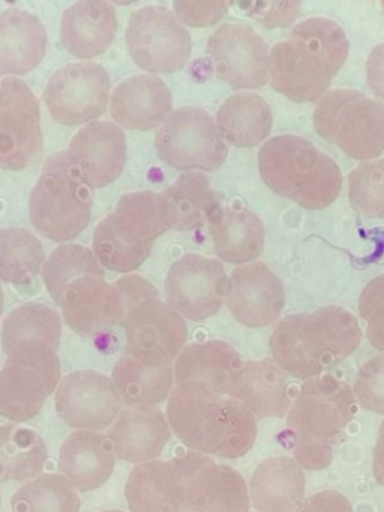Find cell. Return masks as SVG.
<instances>
[{"mask_svg": "<svg viewBox=\"0 0 384 512\" xmlns=\"http://www.w3.org/2000/svg\"><path fill=\"white\" fill-rule=\"evenodd\" d=\"M348 52L350 43L338 23L324 17L303 20L270 50V85L294 103L318 101Z\"/></svg>", "mask_w": 384, "mask_h": 512, "instance_id": "obj_1", "label": "cell"}, {"mask_svg": "<svg viewBox=\"0 0 384 512\" xmlns=\"http://www.w3.org/2000/svg\"><path fill=\"white\" fill-rule=\"evenodd\" d=\"M360 341L356 317L345 308L327 305L279 320L270 335V350L285 374L305 380L347 359Z\"/></svg>", "mask_w": 384, "mask_h": 512, "instance_id": "obj_2", "label": "cell"}, {"mask_svg": "<svg viewBox=\"0 0 384 512\" xmlns=\"http://www.w3.org/2000/svg\"><path fill=\"white\" fill-rule=\"evenodd\" d=\"M167 416L180 442L204 455L243 457L257 437V419L240 401L201 386L176 385Z\"/></svg>", "mask_w": 384, "mask_h": 512, "instance_id": "obj_3", "label": "cell"}, {"mask_svg": "<svg viewBox=\"0 0 384 512\" xmlns=\"http://www.w3.org/2000/svg\"><path fill=\"white\" fill-rule=\"evenodd\" d=\"M258 170L270 190L302 208H327L341 193L338 164L296 134L267 140L258 151Z\"/></svg>", "mask_w": 384, "mask_h": 512, "instance_id": "obj_4", "label": "cell"}, {"mask_svg": "<svg viewBox=\"0 0 384 512\" xmlns=\"http://www.w3.org/2000/svg\"><path fill=\"white\" fill-rule=\"evenodd\" d=\"M354 415L356 400L347 383L332 376L303 383L287 415L297 463L306 470L329 467L333 448L341 442Z\"/></svg>", "mask_w": 384, "mask_h": 512, "instance_id": "obj_5", "label": "cell"}, {"mask_svg": "<svg viewBox=\"0 0 384 512\" xmlns=\"http://www.w3.org/2000/svg\"><path fill=\"white\" fill-rule=\"evenodd\" d=\"M92 190L69 169L65 152L51 155L29 199L30 223L53 242L77 238L92 218Z\"/></svg>", "mask_w": 384, "mask_h": 512, "instance_id": "obj_6", "label": "cell"}, {"mask_svg": "<svg viewBox=\"0 0 384 512\" xmlns=\"http://www.w3.org/2000/svg\"><path fill=\"white\" fill-rule=\"evenodd\" d=\"M314 128L354 160L372 161L384 152V104L356 89L327 91L315 104Z\"/></svg>", "mask_w": 384, "mask_h": 512, "instance_id": "obj_7", "label": "cell"}, {"mask_svg": "<svg viewBox=\"0 0 384 512\" xmlns=\"http://www.w3.org/2000/svg\"><path fill=\"white\" fill-rule=\"evenodd\" d=\"M155 148L167 166L180 172H215L228 146L215 119L200 107H180L156 130Z\"/></svg>", "mask_w": 384, "mask_h": 512, "instance_id": "obj_8", "label": "cell"}, {"mask_svg": "<svg viewBox=\"0 0 384 512\" xmlns=\"http://www.w3.org/2000/svg\"><path fill=\"white\" fill-rule=\"evenodd\" d=\"M126 49L132 61L153 74H173L189 61L192 40L174 13L164 7L140 8L129 17Z\"/></svg>", "mask_w": 384, "mask_h": 512, "instance_id": "obj_9", "label": "cell"}, {"mask_svg": "<svg viewBox=\"0 0 384 512\" xmlns=\"http://www.w3.org/2000/svg\"><path fill=\"white\" fill-rule=\"evenodd\" d=\"M111 98V80L96 62H75L57 70L44 89L45 106L57 124H92L101 118Z\"/></svg>", "mask_w": 384, "mask_h": 512, "instance_id": "obj_10", "label": "cell"}, {"mask_svg": "<svg viewBox=\"0 0 384 512\" xmlns=\"http://www.w3.org/2000/svg\"><path fill=\"white\" fill-rule=\"evenodd\" d=\"M42 151L38 98L20 79L0 82V169L20 172L32 166Z\"/></svg>", "mask_w": 384, "mask_h": 512, "instance_id": "obj_11", "label": "cell"}, {"mask_svg": "<svg viewBox=\"0 0 384 512\" xmlns=\"http://www.w3.org/2000/svg\"><path fill=\"white\" fill-rule=\"evenodd\" d=\"M122 326L126 335V355L146 367H170L188 338L183 317L159 298L131 308Z\"/></svg>", "mask_w": 384, "mask_h": 512, "instance_id": "obj_12", "label": "cell"}, {"mask_svg": "<svg viewBox=\"0 0 384 512\" xmlns=\"http://www.w3.org/2000/svg\"><path fill=\"white\" fill-rule=\"evenodd\" d=\"M165 301L185 319L201 322L221 310L228 277L219 260L185 254L171 265L164 281Z\"/></svg>", "mask_w": 384, "mask_h": 512, "instance_id": "obj_13", "label": "cell"}, {"mask_svg": "<svg viewBox=\"0 0 384 512\" xmlns=\"http://www.w3.org/2000/svg\"><path fill=\"white\" fill-rule=\"evenodd\" d=\"M216 77L233 89H257L270 80V50L264 38L245 23H224L207 41Z\"/></svg>", "mask_w": 384, "mask_h": 512, "instance_id": "obj_14", "label": "cell"}, {"mask_svg": "<svg viewBox=\"0 0 384 512\" xmlns=\"http://www.w3.org/2000/svg\"><path fill=\"white\" fill-rule=\"evenodd\" d=\"M185 479V497L191 512H248L245 479L233 467L218 464L200 452L176 458Z\"/></svg>", "mask_w": 384, "mask_h": 512, "instance_id": "obj_15", "label": "cell"}, {"mask_svg": "<svg viewBox=\"0 0 384 512\" xmlns=\"http://www.w3.org/2000/svg\"><path fill=\"white\" fill-rule=\"evenodd\" d=\"M119 392L113 380L93 370L69 373L60 380L54 395L57 415L80 430H104L120 413Z\"/></svg>", "mask_w": 384, "mask_h": 512, "instance_id": "obj_16", "label": "cell"}, {"mask_svg": "<svg viewBox=\"0 0 384 512\" xmlns=\"http://www.w3.org/2000/svg\"><path fill=\"white\" fill-rule=\"evenodd\" d=\"M63 152L69 169L86 187L104 188L125 169V134L113 122H92L72 137Z\"/></svg>", "mask_w": 384, "mask_h": 512, "instance_id": "obj_17", "label": "cell"}, {"mask_svg": "<svg viewBox=\"0 0 384 512\" xmlns=\"http://www.w3.org/2000/svg\"><path fill=\"white\" fill-rule=\"evenodd\" d=\"M225 304L240 325L248 328L272 325L284 310V284L266 263L237 266L228 278Z\"/></svg>", "mask_w": 384, "mask_h": 512, "instance_id": "obj_18", "label": "cell"}, {"mask_svg": "<svg viewBox=\"0 0 384 512\" xmlns=\"http://www.w3.org/2000/svg\"><path fill=\"white\" fill-rule=\"evenodd\" d=\"M62 338L59 313L47 305H20L2 325V347L8 361L41 364L56 356Z\"/></svg>", "mask_w": 384, "mask_h": 512, "instance_id": "obj_19", "label": "cell"}, {"mask_svg": "<svg viewBox=\"0 0 384 512\" xmlns=\"http://www.w3.org/2000/svg\"><path fill=\"white\" fill-rule=\"evenodd\" d=\"M62 377L59 358L41 364L8 361L0 368V416L24 422L41 412L48 395L56 391Z\"/></svg>", "mask_w": 384, "mask_h": 512, "instance_id": "obj_20", "label": "cell"}, {"mask_svg": "<svg viewBox=\"0 0 384 512\" xmlns=\"http://www.w3.org/2000/svg\"><path fill=\"white\" fill-rule=\"evenodd\" d=\"M59 305L66 325L81 337H92L122 325L126 316L116 284L98 277L74 281L63 292Z\"/></svg>", "mask_w": 384, "mask_h": 512, "instance_id": "obj_21", "label": "cell"}, {"mask_svg": "<svg viewBox=\"0 0 384 512\" xmlns=\"http://www.w3.org/2000/svg\"><path fill=\"white\" fill-rule=\"evenodd\" d=\"M173 97L168 86L153 74L123 80L110 98V110L117 127L126 130H158L170 116Z\"/></svg>", "mask_w": 384, "mask_h": 512, "instance_id": "obj_22", "label": "cell"}, {"mask_svg": "<svg viewBox=\"0 0 384 512\" xmlns=\"http://www.w3.org/2000/svg\"><path fill=\"white\" fill-rule=\"evenodd\" d=\"M116 32L113 5L104 0H80L63 13L60 43L69 55L87 61L107 52Z\"/></svg>", "mask_w": 384, "mask_h": 512, "instance_id": "obj_23", "label": "cell"}, {"mask_svg": "<svg viewBox=\"0 0 384 512\" xmlns=\"http://www.w3.org/2000/svg\"><path fill=\"white\" fill-rule=\"evenodd\" d=\"M239 353L221 340L186 346L174 364L176 385H195L219 397H227L231 380L242 367Z\"/></svg>", "mask_w": 384, "mask_h": 512, "instance_id": "obj_24", "label": "cell"}, {"mask_svg": "<svg viewBox=\"0 0 384 512\" xmlns=\"http://www.w3.org/2000/svg\"><path fill=\"white\" fill-rule=\"evenodd\" d=\"M126 502L132 512H185V479L176 461H149L129 473Z\"/></svg>", "mask_w": 384, "mask_h": 512, "instance_id": "obj_25", "label": "cell"}, {"mask_svg": "<svg viewBox=\"0 0 384 512\" xmlns=\"http://www.w3.org/2000/svg\"><path fill=\"white\" fill-rule=\"evenodd\" d=\"M227 397L240 401L257 418H281L291 404L287 374L272 359L243 362Z\"/></svg>", "mask_w": 384, "mask_h": 512, "instance_id": "obj_26", "label": "cell"}, {"mask_svg": "<svg viewBox=\"0 0 384 512\" xmlns=\"http://www.w3.org/2000/svg\"><path fill=\"white\" fill-rule=\"evenodd\" d=\"M111 215L117 235L135 247H153L176 226V212L165 194L135 191L120 197Z\"/></svg>", "mask_w": 384, "mask_h": 512, "instance_id": "obj_27", "label": "cell"}, {"mask_svg": "<svg viewBox=\"0 0 384 512\" xmlns=\"http://www.w3.org/2000/svg\"><path fill=\"white\" fill-rule=\"evenodd\" d=\"M47 32L38 17L21 8L0 13V76L35 70L47 52Z\"/></svg>", "mask_w": 384, "mask_h": 512, "instance_id": "obj_28", "label": "cell"}, {"mask_svg": "<svg viewBox=\"0 0 384 512\" xmlns=\"http://www.w3.org/2000/svg\"><path fill=\"white\" fill-rule=\"evenodd\" d=\"M171 437V427L158 409H126L108 431L114 455L129 463L153 460Z\"/></svg>", "mask_w": 384, "mask_h": 512, "instance_id": "obj_29", "label": "cell"}, {"mask_svg": "<svg viewBox=\"0 0 384 512\" xmlns=\"http://www.w3.org/2000/svg\"><path fill=\"white\" fill-rule=\"evenodd\" d=\"M114 458L116 455L108 436L80 430L63 442L59 469L78 491H93L110 479Z\"/></svg>", "mask_w": 384, "mask_h": 512, "instance_id": "obj_30", "label": "cell"}, {"mask_svg": "<svg viewBox=\"0 0 384 512\" xmlns=\"http://www.w3.org/2000/svg\"><path fill=\"white\" fill-rule=\"evenodd\" d=\"M207 227L213 250L224 262L245 265L263 251L266 230L263 221L249 209L222 205Z\"/></svg>", "mask_w": 384, "mask_h": 512, "instance_id": "obj_31", "label": "cell"}, {"mask_svg": "<svg viewBox=\"0 0 384 512\" xmlns=\"http://www.w3.org/2000/svg\"><path fill=\"white\" fill-rule=\"evenodd\" d=\"M305 493V475L290 457L261 461L251 478L252 505L258 512H293Z\"/></svg>", "mask_w": 384, "mask_h": 512, "instance_id": "obj_32", "label": "cell"}, {"mask_svg": "<svg viewBox=\"0 0 384 512\" xmlns=\"http://www.w3.org/2000/svg\"><path fill=\"white\" fill-rule=\"evenodd\" d=\"M272 109L260 95L237 92L219 106L216 125L225 143L252 148L267 139L272 130Z\"/></svg>", "mask_w": 384, "mask_h": 512, "instance_id": "obj_33", "label": "cell"}, {"mask_svg": "<svg viewBox=\"0 0 384 512\" xmlns=\"http://www.w3.org/2000/svg\"><path fill=\"white\" fill-rule=\"evenodd\" d=\"M120 400L129 409H152L173 391V367L152 368L125 355L111 374Z\"/></svg>", "mask_w": 384, "mask_h": 512, "instance_id": "obj_34", "label": "cell"}, {"mask_svg": "<svg viewBox=\"0 0 384 512\" xmlns=\"http://www.w3.org/2000/svg\"><path fill=\"white\" fill-rule=\"evenodd\" d=\"M176 212V226L180 232H191L209 223L222 206V197L213 190L210 179L201 172L183 173L165 191Z\"/></svg>", "mask_w": 384, "mask_h": 512, "instance_id": "obj_35", "label": "cell"}, {"mask_svg": "<svg viewBox=\"0 0 384 512\" xmlns=\"http://www.w3.org/2000/svg\"><path fill=\"white\" fill-rule=\"evenodd\" d=\"M47 445L36 431L0 425V482L26 481L44 469Z\"/></svg>", "mask_w": 384, "mask_h": 512, "instance_id": "obj_36", "label": "cell"}, {"mask_svg": "<svg viewBox=\"0 0 384 512\" xmlns=\"http://www.w3.org/2000/svg\"><path fill=\"white\" fill-rule=\"evenodd\" d=\"M44 248L29 230L0 229V280L24 286L35 280L44 266Z\"/></svg>", "mask_w": 384, "mask_h": 512, "instance_id": "obj_37", "label": "cell"}, {"mask_svg": "<svg viewBox=\"0 0 384 512\" xmlns=\"http://www.w3.org/2000/svg\"><path fill=\"white\" fill-rule=\"evenodd\" d=\"M41 272L45 287L57 304L74 281L86 277L104 278L105 275V269L99 265L93 251L78 244L56 248L45 260Z\"/></svg>", "mask_w": 384, "mask_h": 512, "instance_id": "obj_38", "label": "cell"}, {"mask_svg": "<svg viewBox=\"0 0 384 512\" xmlns=\"http://www.w3.org/2000/svg\"><path fill=\"white\" fill-rule=\"evenodd\" d=\"M11 508L14 512H78L80 497L68 479L51 473L18 488Z\"/></svg>", "mask_w": 384, "mask_h": 512, "instance_id": "obj_39", "label": "cell"}, {"mask_svg": "<svg viewBox=\"0 0 384 512\" xmlns=\"http://www.w3.org/2000/svg\"><path fill=\"white\" fill-rule=\"evenodd\" d=\"M153 247H135L123 241L114 230L111 215L99 221L93 233V254L99 265L117 274H128L140 268Z\"/></svg>", "mask_w": 384, "mask_h": 512, "instance_id": "obj_40", "label": "cell"}, {"mask_svg": "<svg viewBox=\"0 0 384 512\" xmlns=\"http://www.w3.org/2000/svg\"><path fill=\"white\" fill-rule=\"evenodd\" d=\"M350 203L365 218H384V158L365 161L348 176Z\"/></svg>", "mask_w": 384, "mask_h": 512, "instance_id": "obj_41", "label": "cell"}, {"mask_svg": "<svg viewBox=\"0 0 384 512\" xmlns=\"http://www.w3.org/2000/svg\"><path fill=\"white\" fill-rule=\"evenodd\" d=\"M359 311L369 343L384 353V274L366 284L360 293Z\"/></svg>", "mask_w": 384, "mask_h": 512, "instance_id": "obj_42", "label": "cell"}, {"mask_svg": "<svg viewBox=\"0 0 384 512\" xmlns=\"http://www.w3.org/2000/svg\"><path fill=\"white\" fill-rule=\"evenodd\" d=\"M354 394L363 409L384 415V356L369 359L360 367Z\"/></svg>", "mask_w": 384, "mask_h": 512, "instance_id": "obj_43", "label": "cell"}, {"mask_svg": "<svg viewBox=\"0 0 384 512\" xmlns=\"http://www.w3.org/2000/svg\"><path fill=\"white\" fill-rule=\"evenodd\" d=\"M230 5L224 0H176L173 13L183 26L207 28L227 14Z\"/></svg>", "mask_w": 384, "mask_h": 512, "instance_id": "obj_44", "label": "cell"}, {"mask_svg": "<svg viewBox=\"0 0 384 512\" xmlns=\"http://www.w3.org/2000/svg\"><path fill=\"white\" fill-rule=\"evenodd\" d=\"M266 28H284L299 16V2H243L239 5Z\"/></svg>", "mask_w": 384, "mask_h": 512, "instance_id": "obj_45", "label": "cell"}, {"mask_svg": "<svg viewBox=\"0 0 384 512\" xmlns=\"http://www.w3.org/2000/svg\"><path fill=\"white\" fill-rule=\"evenodd\" d=\"M117 290L122 295L123 304L126 307V313L135 305L141 302L149 301V299H158L159 293L152 283L144 280L140 275H126V277L119 278L114 281Z\"/></svg>", "mask_w": 384, "mask_h": 512, "instance_id": "obj_46", "label": "cell"}, {"mask_svg": "<svg viewBox=\"0 0 384 512\" xmlns=\"http://www.w3.org/2000/svg\"><path fill=\"white\" fill-rule=\"evenodd\" d=\"M293 512H353V508L344 494L326 490L303 500Z\"/></svg>", "mask_w": 384, "mask_h": 512, "instance_id": "obj_47", "label": "cell"}, {"mask_svg": "<svg viewBox=\"0 0 384 512\" xmlns=\"http://www.w3.org/2000/svg\"><path fill=\"white\" fill-rule=\"evenodd\" d=\"M366 80L371 91L384 100V43L378 44L369 53Z\"/></svg>", "mask_w": 384, "mask_h": 512, "instance_id": "obj_48", "label": "cell"}, {"mask_svg": "<svg viewBox=\"0 0 384 512\" xmlns=\"http://www.w3.org/2000/svg\"><path fill=\"white\" fill-rule=\"evenodd\" d=\"M374 476L378 484L384 487V421L381 424L380 431H378L377 443L374 448Z\"/></svg>", "mask_w": 384, "mask_h": 512, "instance_id": "obj_49", "label": "cell"}, {"mask_svg": "<svg viewBox=\"0 0 384 512\" xmlns=\"http://www.w3.org/2000/svg\"><path fill=\"white\" fill-rule=\"evenodd\" d=\"M3 313V290L2 286H0V316H2Z\"/></svg>", "mask_w": 384, "mask_h": 512, "instance_id": "obj_50", "label": "cell"}, {"mask_svg": "<svg viewBox=\"0 0 384 512\" xmlns=\"http://www.w3.org/2000/svg\"><path fill=\"white\" fill-rule=\"evenodd\" d=\"M102 512H123V511H117V509H111V511H102Z\"/></svg>", "mask_w": 384, "mask_h": 512, "instance_id": "obj_51", "label": "cell"}, {"mask_svg": "<svg viewBox=\"0 0 384 512\" xmlns=\"http://www.w3.org/2000/svg\"><path fill=\"white\" fill-rule=\"evenodd\" d=\"M381 7H383V11H384V0H383V2H381Z\"/></svg>", "mask_w": 384, "mask_h": 512, "instance_id": "obj_52", "label": "cell"}, {"mask_svg": "<svg viewBox=\"0 0 384 512\" xmlns=\"http://www.w3.org/2000/svg\"><path fill=\"white\" fill-rule=\"evenodd\" d=\"M0 503H2V499H0Z\"/></svg>", "mask_w": 384, "mask_h": 512, "instance_id": "obj_53", "label": "cell"}]
</instances>
